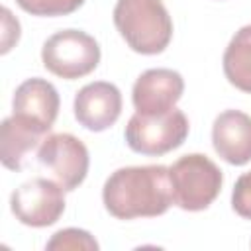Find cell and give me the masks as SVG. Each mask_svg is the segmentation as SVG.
Wrapping results in <instances>:
<instances>
[{
    "label": "cell",
    "mask_w": 251,
    "mask_h": 251,
    "mask_svg": "<svg viewBox=\"0 0 251 251\" xmlns=\"http://www.w3.org/2000/svg\"><path fill=\"white\" fill-rule=\"evenodd\" d=\"M37 161L65 190H75L82 184L90 165L86 145L73 133L47 135L39 145Z\"/></svg>",
    "instance_id": "52a82bcc"
},
{
    "label": "cell",
    "mask_w": 251,
    "mask_h": 251,
    "mask_svg": "<svg viewBox=\"0 0 251 251\" xmlns=\"http://www.w3.org/2000/svg\"><path fill=\"white\" fill-rule=\"evenodd\" d=\"M231 208L245 220H251V171L243 173L231 192Z\"/></svg>",
    "instance_id": "2e32d148"
},
{
    "label": "cell",
    "mask_w": 251,
    "mask_h": 251,
    "mask_svg": "<svg viewBox=\"0 0 251 251\" xmlns=\"http://www.w3.org/2000/svg\"><path fill=\"white\" fill-rule=\"evenodd\" d=\"M122 114V92L116 84L96 80L84 84L75 96V118L90 131L112 127Z\"/></svg>",
    "instance_id": "30bf717a"
},
{
    "label": "cell",
    "mask_w": 251,
    "mask_h": 251,
    "mask_svg": "<svg viewBox=\"0 0 251 251\" xmlns=\"http://www.w3.org/2000/svg\"><path fill=\"white\" fill-rule=\"evenodd\" d=\"M43 67L55 76L75 80L92 73L100 63L98 41L80 29H63L47 37L41 49Z\"/></svg>",
    "instance_id": "277c9868"
},
{
    "label": "cell",
    "mask_w": 251,
    "mask_h": 251,
    "mask_svg": "<svg viewBox=\"0 0 251 251\" xmlns=\"http://www.w3.org/2000/svg\"><path fill=\"white\" fill-rule=\"evenodd\" d=\"M59 104L57 88L49 80L35 76L24 80L16 88L12 98V116L24 120L45 135L57 120Z\"/></svg>",
    "instance_id": "9c48e42d"
},
{
    "label": "cell",
    "mask_w": 251,
    "mask_h": 251,
    "mask_svg": "<svg viewBox=\"0 0 251 251\" xmlns=\"http://www.w3.org/2000/svg\"><path fill=\"white\" fill-rule=\"evenodd\" d=\"M102 200L106 210L118 220L161 216L173 204L169 167H122L106 178Z\"/></svg>",
    "instance_id": "6da1fadb"
},
{
    "label": "cell",
    "mask_w": 251,
    "mask_h": 251,
    "mask_svg": "<svg viewBox=\"0 0 251 251\" xmlns=\"http://www.w3.org/2000/svg\"><path fill=\"white\" fill-rule=\"evenodd\" d=\"M22 10H25L31 16H67L78 10L84 0H16Z\"/></svg>",
    "instance_id": "9a60e30c"
},
{
    "label": "cell",
    "mask_w": 251,
    "mask_h": 251,
    "mask_svg": "<svg viewBox=\"0 0 251 251\" xmlns=\"http://www.w3.org/2000/svg\"><path fill=\"white\" fill-rule=\"evenodd\" d=\"M224 75L241 92L251 94V24L243 25L224 51Z\"/></svg>",
    "instance_id": "4fadbf2b"
},
{
    "label": "cell",
    "mask_w": 251,
    "mask_h": 251,
    "mask_svg": "<svg viewBox=\"0 0 251 251\" xmlns=\"http://www.w3.org/2000/svg\"><path fill=\"white\" fill-rule=\"evenodd\" d=\"M47 249H71V251H96L98 241L86 231L78 227H65L53 233V237L47 241Z\"/></svg>",
    "instance_id": "5bb4252c"
},
{
    "label": "cell",
    "mask_w": 251,
    "mask_h": 251,
    "mask_svg": "<svg viewBox=\"0 0 251 251\" xmlns=\"http://www.w3.org/2000/svg\"><path fill=\"white\" fill-rule=\"evenodd\" d=\"M184 92L180 73L173 69H149L133 84L131 100L139 114L159 116L175 108Z\"/></svg>",
    "instance_id": "ba28073f"
},
{
    "label": "cell",
    "mask_w": 251,
    "mask_h": 251,
    "mask_svg": "<svg viewBox=\"0 0 251 251\" xmlns=\"http://www.w3.org/2000/svg\"><path fill=\"white\" fill-rule=\"evenodd\" d=\"M173 204L186 212L206 210L222 190V171L206 155L190 153L169 167Z\"/></svg>",
    "instance_id": "3957f363"
},
{
    "label": "cell",
    "mask_w": 251,
    "mask_h": 251,
    "mask_svg": "<svg viewBox=\"0 0 251 251\" xmlns=\"http://www.w3.org/2000/svg\"><path fill=\"white\" fill-rule=\"evenodd\" d=\"M114 24L126 43L141 55H157L173 37V20L161 0H118Z\"/></svg>",
    "instance_id": "7a4b0ae2"
},
{
    "label": "cell",
    "mask_w": 251,
    "mask_h": 251,
    "mask_svg": "<svg viewBox=\"0 0 251 251\" xmlns=\"http://www.w3.org/2000/svg\"><path fill=\"white\" fill-rule=\"evenodd\" d=\"M212 143L226 163L247 165L251 161V116L241 110L222 112L212 126Z\"/></svg>",
    "instance_id": "8fae6325"
},
{
    "label": "cell",
    "mask_w": 251,
    "mask_h": 251,
    "mask_svg": "<svg viewBox=\"0 0 251 251\" xmlns=\"http://www.w3.org/2000/svg\"><path fill=\"white\" fill-rule=\"evenodd\" d=\"M20 39V22L8 8H2V47L0 53H8Z\"/></svg>",
    "instance_id": "e0dca14e"
},
{
    "label": "cell",
    "mask_w": 251,
    "mask_h": 251,
    "mask_svg": "<svg viewBox=\"0 0 251 251\" xmlns=\"http://www.w3.org/2000/svg\"><path fill=\"white\" fill-rule=\"evenodd\" d=\"M124 135L127 147L135 153L165 155L184 143L188 135V120L178 108L159 116H145L135 112L129 118Z\"/></svg>",
    "instance_id": "5b68a950"
},
{
    "label": "cell",
    "mask_w": 251,
    "mask_h": 251,
    "mask_svg": "<svg viewBox=\"0 0 251 251\" xmlns=\"http://www.w3.org/2000/svg\"><path fill=\"white\" fill-rule=\"evenodd\" d=\"M43 141V133L24 120L10 116L0 126V159L6 169L20 171L24 167V157Z\"/></svg>",
    "instance_id": "7c38bea8"
},
{
    "label": "cell",
    "mask_w": 251,
    "mask_h": 251,
    "mask_svg": "<svg viewBox=\"0 0 251 251\" xmlns=\"http://www.w3.org/2000/svg\"><path fill=\"white\" fill-rule=\"evenodd\" d=\"M65 188L49 178H31L20 184L10 196L12 214L31 227L53 226L65 212Z\"/></svg>",
    "instance_id": "8992f818"
}]
</instances>
